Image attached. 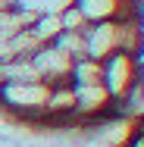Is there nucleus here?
Here are the masks:
<instances>
[{
  "label": "nucleus",
  "mask_w": 144,
  "mask_h": 147,
  "mask_svg": "<svg viewBox=\"0 0 144 147\" xmlns=\"http://www.w3.org/2000/svg\"><path fill=\"white\" fill-rule=\"evenodd\" d=\"M119 147H144V113L128 119V128L122 131V144Z\"/></svg>",
  "instance_id": "1"
}]
</instances>
